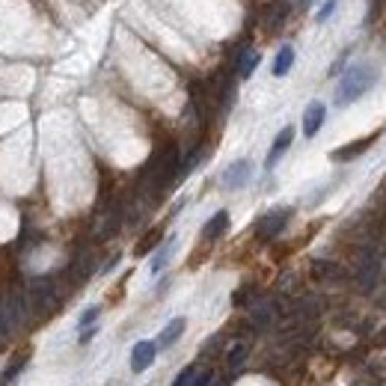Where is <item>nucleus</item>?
<instances>
[{
	"mask_svg": "<svg viewBox=\"0 0 386 386\" xmlns=\"http://www.w3.org/2000/svg\"><path fill=\"white\" fill-rule=\"evenodd\" d=\"M155 356H158V345L155 342H149V339H143V342H137V345L131 348V371H146L152 363H155Z\"/></svg>",
	"mask_w": 386,
	"mask_h": 386,
	"instance_id": "obj_4",
	"label": "nucleus"
},
{
	"mask_svg": "<svg viewBox=\"0 0 386 386\" xmlns=\"http://www.w3.org/2000/svg\"><path fill=\"white\" fill-rule=\"evenodd\" d=\"M345 60H348V51H345V54H342V56H339V60H336V66L330 68V75H339V68H342V66H345Z\"/></svg>",
	"mask_w": 386,
	"mask_h": 386,
	"instance_id": "obj_20",
	"label": "nucleus"
},
{
	"mask_svg": "<svg viewBox=\"0 0 386 386\" xmlns=\"http://www.w3.org/2000/svg\"><path fill=\"white\" fill-rule=\"evenodd\" d=\"M98 315H102V306H90V309H83L80 312V318H78V327L80 330H87V327H92L98 321Z\"/></svg>",
	"mask_w": 386,
	"mask_h": 386,
	"instance_id": "obj_15",
	"label": "nucleus"
},
{
	"mask_svg": "<svg viewBox=\"0 0 386 386\" xmlns=\"http://www.w3.org/2000/svg\"><path fill=\"white\" fill-rule=\"evenodd\" d=\"M259 63H262V56H259V51H244L238 56V78L241 80H247L255 68H259Z\"/></svg>",
	"mask_w": 386,
	"mask_h": 386,
	"instance_id": "obj_12",
	"label": "nucleus"
},
{
	"mask_svg": "<svg viewBox=\"0 0 386 386\" xmlns=\"http://www.w3.org/2000/svg\"><path fill=\"white\" fill-rule=\"evenodd\" d=\"M161 241H164V232H161V229H152V232H149V235H146V238H143L140 244H137V255H146V253H152L155 247L161 244Z\"/></svg>",
	"mask_w": 386,
	"mask_h": 386,
	"instance_id": "obj_13",
	"label": "nucleus"
},
{
	"mask_svg": "<svg viewBox=\"0 0 386 386\" xmlns=\"http://www.w3.org/2000/svg\"><path fill=\"white\" fill-rule=\"evenodd\" d=\"M244 356H247V348H244V345H235L232 354H229V366H232V368L241 366V360H244Z\"/></svg>",
	"mask_w": 386,
	"mask_h": 386,
	"instance_id": "obj_18",
	"label": "nucleus"
},
{
	"mask_svg": "<svg viewBox=\"0 0 386 386\" xmlns=\"http://www.w3.org/2000/svg\"><path fill=\"white\" fill-rule=\"evenodd\" d=\"M193 378H196V366H188V368H181V371H179V378L173 380V386H191Z\"/></svg>",
	"mask_w": 386,
	"mask_h": 386,
	"instance_id": "obj_17",
	"label": "nucleus"
},
{
	"mask_svg": "<svg viewBox=\"0 0 386 386\" xmlns=\"http://www.w3.org/2000/svg\"><path fill=\"white\" fill-rule=\"evenodd\" d=\"M173 250H176V235H169L167 241H161V247L155 250V255H152V265H149L152 277H158L161 270L169 265V259H173Z\"/></svg>",
	"mask_w": 386,
	"mask_h": 386,
	"instance_id": "obj_7",
	"label": "nucleus"
},
{
	"mask_svg": "<svg viewBox=\"0 0 386 386\" xmlns=\"http://www.w3.org/2000/svg\"><path fill=\"white\" fill-rule=\"evenodd\" d=\"M193 386H211V371H203V375L193 378Z\"/></svg>",
	"mask_w": 386,
	"mask_h": 386,
	"instance_id": "obj_19",
	"label": "nucleus"
},
{
	"mask_svg": "<svg viewBox=\"0 0 386 386\" xmlns=\"http://www.w3.org/2000/svg\"><path fill=\"white\" fill-rule=\"evenodd\" d=\"M336 6H339V0H324L321 9L315 12V21H318V24H324V21H327V18H330L333 12H336Z\"/></svg>",
	"mask_w": 386,
	"mask_h": 386,
	"instance_id": "obj_16",
	"label": "nucleus"
},
{
	"mask_svg": "<svg viewBox=\"0 0 386 386\" xmlns=\"http://www.w3.org/2000/svg\"><path fill=\"white\" fill-rule=\"evenodd\" d=\"M250 179H253V161H247V158H241V161L229 164L223 169V188L226 191H241L244 184H250Z\"/></svg>",
	"mask_w": 386,
	"mask_h": 386,
	"instance_id": "obj_2",
	"label": "nucleus"
},
{
	"mask_svg": "<svg viewBox=\"0 0 386 386\" xmlns=\"http://www.w3.org/2000/svg\"><path fill=\"white\" fill-rule=\"evenodd\" d=\"M378 83V68L368 66V63H354L345 75H342L339 87H336V107H348L354 102H360V98Z\"/></svg>",
	"mask_w": 386,
	"mask_h": 386,
	"instance_id": "obj_1",
	"label": "nucleus"
},
{
	"mask_svg": "<svg viewBox=\"0 0 386 386\" xmlns=\"http://www.w3.org/2000/svg\"><path fill=\"white\" fill-rule=\"evenodd\" d=\"M291 66H294V48H291V45H282V48L277 51V56H274L270 75H274V78H285V75L291 71Z\"/></svg>",
	"mask_w": 386,
	"mask_h": 386,
	"instance_id": "obj_10",
	"label": "nucleus"
},
{
	"mask_svg": "<svg viewBox=\"0 0 386 386\" xmlns=\"http://www.w3.org/2000/svg\"><path fill=\"white\" fill-rule=\"evenodd\" d=\"M24 366H27V354H21L16 363H9V366H6V371H4V375H0V386H9L12 380L18 378V371H21Z\"/></svg>",
	"mask_w": 386,
	"mask_h": 386,
	"instance_id": "obj_14",
	"label": "nucleus"
},
{
	"mask_svg": "<svg viewBox=\"0 0 386 386\" xmlns=\"http://www.w3.org/2000/svg\"><path fill=\"white\" fill-rule=\"evenodd\" d=\"M324 119H327V104H324V102H312V104L306 107V113H303V137H306V140L315 137V134L321 131Z\"/></svg>",
	"mask_w": 386,
	"mask_h": 386,
	"instance_id": "obj_5",
	"label": "nucleus"
},
{
	"mask_svg": "<svg viewBox=\"0 0 386 386\" xmlns=\"http://www.w3.org/2000/svg\"><path fill=\"white\" fill-rule=\"evenodd\" d=\"M291 143H294V128H291V125H285L282 131L277 134V140H274V146H270V152H267L265 169H274V167L282 161V155L291 149Z\"/></svg>",
	"mask_w": 386,
	"mask_h": 386,
	"instance_id": "obj_3",
	"label": "nucleus"
},
{
	"mask_svg": "<svg viewBox=\"0 0 386 386\" xmlns=\"http://www.w3.org/2000/svg\"><path fill=\"white\" fill-rule=\"evenodd\" d=\"M184 327H188V318H173V321H169L164 330H161V336H158V342H155V345H158V348H173L176 342L181 339Z\"/></svg>",
	"mask_w": 386,
	"mask_h": 386,
	"instance_id": "obj_8",
	"label": "nucleus"
},
{
	"mask_svg": "<svg viewBox=\"0 0 386 386\" xmlns=\"http://www.w3.org/2000/svg\"><path fill=\"white\" fill-rule=\"evenodd\" d=\"M291 217V211H282V208H277V211H270L267 217H262V223H259V238L262 241H270L274 235H279L282 229H285V220Z\"/></svg>",
	"mask_w": 386,
	"mask_h": 386,
	"instance_id": "obj_6",
	"label": "nucleus"
},
{
	"mask_svg": "<svg viewBox=\"0 0 386 386\" xmlns=\"http://www.w3.org/2000/svg\"><path fill=\"white\" fill-rule=\"evenodd\" d=\"M229 229V211H217L214 217L203 226V241H217Z\"/></svg>",
	"mask_w": 386,
	"mask_h": 386,
	"instance_id": "obj_11",
	"label": "nucleus"
},
{
	"mask_svg": "<svg viewBox=\"0 0 386 386\" xmlns=\"http://www.w3.org/2000/svg\"><path fill=\"white\" fill-rule=\"evenodd\" d=\"M375 140H378V134H368V137L356 140V143H348V146H342V149L333 152V161H351V158H356V155H363Z\"/></svg>",
	"mask_w": 386,
	"mask_h": 386,
	"instance_id": "obj_9",
	"label": "nucleus"
}]
</instances>
